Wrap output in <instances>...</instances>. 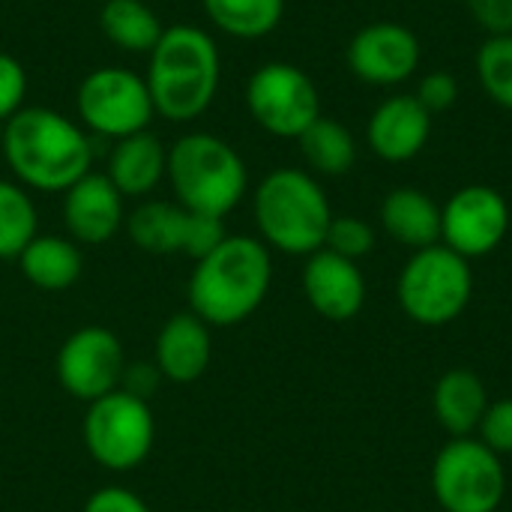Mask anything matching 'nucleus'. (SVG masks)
Masks as SVG:
<instances>
[{
  "mask_svg": "<svg viewBox=\"0 0 512 512\" xmlns=\"http://www.w3.org/2000/svg\"><path fill=\"white\" fill-rule=\"evenodd\" d=\"M420 99V105L429 111V114H438V111H447L456 105L459 99V81L453 72H444V69H435L429 75L420 78V87L414 93Z\"/></svg>",
  "mask_w": 512,
  "mask_h": 512,
  "instance_id": "31",
  "label": "nucleus"
},
{
  "mask_svg": "<svg viewBox=\"0 0 512 512\" xmlns=\"http://www.w3.org/2000/svg\"><path fill=\"white\" fill-rule=\"evenodd\" d=\"M81 441L96 465L114 474L141 468L156 444V417L150 402L114 390L87 405Z\"/></svg>",
  "mask_w": 512,
  "mask_h": 512,
  "instance_id": "7",
  "label": "nucleus"
},
{
  "mask_svg": "<svg viewBox=\"0 0 512 512\" xmlns=\"http://www.w3.org/2000/svg\"><path fill=\"white\" fill-rule=\"evenodd\" d=\"M474 294L471 261L444 243L417 249L399 273L396 297L402 312L423 327H444L456 321Z\"/></svg>",
  "mask_w": 512,
  "mask_h": 512,
  "instance_id": "6",
  "label": "nucleus"
},
{
  "mask_svg": "<svg viewBox=\"0 0 512 512\" xmlns=\"http://www.w3.org/2000/svg\"><path fill=\"white\" fill-rule=\"evenodd\" d=\"M153 363L171 384L201 381L213 363V327L189 309L171 315L156 333Z\"/></svg>",
  "mask_w": 512,
  "mask_h": 512,
  "instance_id": "18",
  "label": "nucleus"
},
{
  "mask_svg": "<svg viewBox=\"0 0 512 512\" xmlns=\"http://www.w3.org/2000/svg\"><path fill=\"white\" fill-rule=\"evenodd\" d=\"M324 249H330L348 261H360L375 249V231L360 216H333V222L327 228Z\"/></svg>",
  "mask_w": 512,
  "mask_h": 512,
  "instance_id": "28",
  "label": "nucleus"
},
{
  "mask_svg": "<svg viewBox=\"0 0 512 512\" xmlns=\"http://www.w3.org/2000/svg\"><path fill=\"white\" fill-rule=\"evenodd\" d=\"M432 135V114L420 105L417 96L399 93L384 99L366 126V141L372 153L384 162H411L423 153Z\"/></svg>",
  "mask_w": 512,
  "mask_h": 512,
  "instance_id": "17",
  "label": "nucleus"
},
{
  "mask_svg": "<svg viewBox=\"0 0 512 512\" xmlns=\"http://www.w3.org/2000/svg\"><path fill=\"white\" fill-rule=\"evenodd\" d=\"M129 240L147 255H186L192 261L204 258L225 240V219L201 216L177 201H141L126 213Z\"/></svg>",
  "mask_w": 512,
  "mask_h": 512,
  "instance_id": "11",
  "label": "nucleus"
},
{
  "mask_svg": "<svg viewBox=\"0 0 512 512\" xmlns=\"http://www.w3.org/2000/svg\"><path fill=\"white\" fill-rule=\"evenodd\" d=\"M63 228L78 246H105L126 225V198L105 177V171H87L63 192Z\"/></svg>",
  "mask_w": 512,
  "mask_h": 512,
  "instance_id": "15",
  "label": "nucleus"
},
{
  "mask_svg": "<svg viewBox=\"0 0 512 512\" xmlns=\"http://www.w3.org/2000/svg\"><path fill=\"white\" fill-rule=\"evenodd\" d=\"M507 231L510 207L492 186H465L441 207V243L468 261L495 252Z\"/></svg>",
  "mask_w": 512,
  "mask_h": 512,
  "instance_id": "13",
  "label": "nucleus"
},
{
  "mask_svg": "<svg viewBox=\"0 0 512 512\" xmlns=\"http://www.w3.org/2000/svg\"><path fill=\"white\" fill-rule=\"evenodd\" d=\"M144 81L156 117L192 123L210 111L222 81V54L216 39L195 24H168L147 54Z\"/></svg>",
  "mask_w": 512,
  "mask_h": 512,
  "instance_id": "3",
  "label": "nucleus"
},
{
  "mask_svg": "<svg viewBox=\"0 0 512 512\" xmlns=\"http://www.w3.org/2000/svg\"><path fill=\"white\" fill-rule=\"evenodd\" d=\"M381 225L396 243L411 246L414 252L441 243V207L414 186H399L384 198Z\"/></svg>",
  "mask_w": 512,
  "mask_h": 512,
  "instance_id": "22",
  "label": "nucleus"
},
{
  "mask_svg": "<svg viewBox=\"0 0 512 512\" xmlns=\"http://www.w3.org/2000/svg\"><path fill=\"white\" fill-rule=\"evenodd\" d=\"M162 372H159V366L153 363V360H135V363H126V369H123V381H120V390L123 393H129V396H135V399H144V402H150L156 393H159V387H162Z\"/></svg>",
  "mask_w": 512,
  "mask_h": 512,
  "instance_id": "32",
  "label": "nucleus"
},
{
  "mask_svg": "<svg viewBox=\"0 0 512 512\" xmlns=\"http://www.w3.org/2000/svg\"><path fill=\"white\" fill-rule=\"evenodd\" d=\"M246 108L264 132L297 141L321 117V96L300 66L270 60L249 75Z\"/></svg>",
  "mask_w": 512,
  "mask_h": 512,
  "instance_id": "10",
  "label": "nucleus"
},
{
  "mask_svg": "<svg viewBox=\"0 0 512 512\" xmlns=\"http://www.w3.org/2000/svg\"><path fill=\"white\" fill-rule=\"evenodd\" d=\"M27 99V69L18 57L0 51V126L24 108Z\"/></svg>",
  "mask_w": 512,
  "mask_h": 512,
  "instance_id": "29",
  "label": "nucleus"
},
{
  "mask_svg": "<svg viewBox=\"0 0 512 512\" xmlns=\"http://www.w3.org/2000/svg\"><path fill=\"white\" fill-rule=\"evenodd\" d=\"M489 408V393L480 375L471 369H450L438 378L432 393V411L444 432L453 438H471Z\"/></svg>",
  "mask_w": 512,
  "mask_h": 512,
  "instance_id": "21",
  "label": "nucleus"
},
{
  "mask_svg": "<svg viewBox=\"0 0 512 512\" xmlns=\"http://www.w3.org/2000/svg\"><path fill=\"white\" fill-rule=\"evenodd\" d=\"M15 261L21 276L48 294L72 288L84 273V252L66 234H36Z\"/></svg>",
  "mask_w": 512,
  "mask_h": 512,
  "instance_id": "20",
  "label": "nucleus"
},
{
  "mask_svg": "<svg viewBox=\"0 0 512 512\" xmlns=\"http://www.w3.org/2000/svg\"><path fill=\"white\" fill-rule=\"evenodd\" d=\"M432 492L447 512H495L507 492L501 456L480 438H453L435 456Z\"/></svg>",
  "mask_w": 512,
  "mask_h": 512,
  "instance_id": "9",
  "label": "nucleus"
},
{
  "mask_svg": "<svg viewBox=\"0 0 512 512\" xmlns=\"http://www.w3.org/2000/svg\"><path fill=\"white\" fill-rule=\"evenodd\" d=\"M420 39L414 30L396 21H372L363 30L354 33L348 42L345 60L348 69L375 87H393L408 81L420 69Z\"/></svg>",
  "mask_w": 512,
  "mask_h": 512,
  "instance_id": "14",
  "label": "nucleus"
},
{
  "mask_svg": "<svg viewBox=\"0 0 512 512\" xmlns=\"http://www.w3.org/2000/svg\"><path fill=\"white\" fill-rule=\"evenodd\" d=\"M75 111L78 123L90 135H102L111 141L150 129L156 117L144 75L123 66L90 69L78 84Z\"/></svg>",
  "mask_w": 512,
  "mask_h": 512,
  "instance_id": "8",
  "label": "nucleus"
},
{
  "mask_svg": "<svg viewBox=\"0 0 512 512\" xmlns=\"http://www.w3.org/2000/svg\"><path fill=\"white\" fill-rule=\"evenodd\" d=\"M480 441L498 453V456H510L512 453V399H498V402H489L483 420H480V429H477Z\"/></svg>",
  "mask_w": 512,
  "mask_h": 512,
  "instance_id": "30",
  "label": "nucleus"
},
{
  "mask_svg": "<svg viewBox=\"0 0 512 512\" xmlns=\"http://www.w3.org/2000/svg\"><path fill=\"white\" fill-rule=\"evenodd\" d=\"M207 21L231 39H264L285 15V0H201Z\"/></svg>",
  "mask_w": 512,
  "mask_h": 512,
  "instance_id": "24",
  "label": "nucleus"
},
{
  "mask_svg": "<svg viewBox=\"0 0 512 512\" xmlns=\"http://www.w3.org/2000/svg\"><path fill=\"white\" fill-rule=\"evenodd\" d=\"M126 351L114 330L108 327H78L69 333L57 351L54 372L72 399L90 405L114 390H120L123 369H126Z\"/></svg>",
  "mask_w": 512,
  "mask_h": 512,
  "instance_id": "12",
  "label": "nucleus"
},
{
  "mask_svg": "<svg viewBox=\"0 0 512 512\" xmlns=\"http://www.w3.org/2000/svg\"><path fill=\"white\" fill-rule=\"evenodd\" d=\"M477 78L492 102L512 111V33L486 36L477 51Z\"/></svg>",
  "mask_w": 512,
  "mask_h": 512,
  "instance_id": "27",
  "label": "nucleus"
},
{
  "mask_svg": "<svg viewBox=\"0 0 512 512\" xmlns=\"http://www.w3.org/2000/svg\"><path fill=\"white\" fill-rule=\"evenodd\" d=\"M39 234V216L30 192L15 180H0V261H15Z\"/></svg>",
  "mask_w": 512,
  "mask_h": 512,
  "instance_id": "26",
  "label": "nucleus"
},
{
  "mask_svg": "<svg viewBox=\"0 0 512 512\" xmlns=\"http://www.w3.org/2000/svg\"><path fill=\"white\" fill-rule=\"evenodd\" d=\"M12 180L33 192L63 195L87 171H93L90 132L45 105H24L3 123L0 141Z\"/></svg>",
  "mask_w": 512,
  "mask_h": 512,
  "instance_id": "1",
  "label": "nucleus"
},
{
  "mask_svg": "<svg viewBox=\"0 0 512 512\" xmlns=\"http://www.w3.org/2000/svg\"><path fill=\"white\" fill-rule=\"evenodd\" d=\"M273 285V255L249 234H225V240L195 261L186 285L189 312L210 327H237L252 318Z\"/></svg>",
  "mask_w": 512,
  "mask_h": 512,
  "instance_id": "2",
  "label": "nucleus"
},
{
  "mask_svg": "<svg viewBox=\"0 0 512 512\" xmlns=\"http://www.w3.org/2000/svg\"><path fill=\"white\" fill-rule=\"evenodd\" d=\"M168 174V147L150 129L126 135L111 144L105 177L123 198H147Z\"/></svg>",
  "mask_w": 512,
  "mask_h": 512,
  "instance_id": "19",
  "label": "nucleus"
},
{
  "mask_svg": "<svg viewBox=\"0 0 512 512\" xmlns=\"http://www.w3.org/2000/svg\"><path fill=\"white\" fill-rule=\"evenodd\" d=\"M81 512H153L150 504L144 498H138L135 492L123 489V486H105V489H96L84 510Z\"/></svg>",
  "mask_w": 512,
  "mask_h": 512,
  "instance_id": "34",
  "label": "nucleus"
},
{
  "mask_svg": "<svg viewBox=\"0 0 512 512\" xmlns=\"http://www.w3.org/2000/svg\"><path fill=\"white\" fill-rule=\"evenodd\" d=\"M303 294L321 318L351 321L366 303V279L357 261H348L330 249H318L306 258Z\"/></svg>",
  "mask_w": 512,
  "mask_h": 512,
  "instance_id": "16",
  "label": "nucleus"
},
{
  "mask_svg": "<svg viewBox=\"0 0 512 512\" xmlns=\"http://www.w3.org/2000/svg\"><path fill=\"white\" fill-rule=\"evenodd\" d=\"M252 216L258 240L267 249L285 255H303L324 249L333 210L321 183L300 168L270 171L252 195Z\"/></svg>",
  "mask_w": 512,
  "mask_h": 512,
  "instance_id": "4",
  "label": "nucleus"
},
{
  "mask_svg": "<svg viewBox=\"0 0 512 512\" xmlns=\"http://www.w3.org/2000/svg\"><path fill=\"white\" fill-rule=\"evenodd\" d=\"M99 30L117 51L147 57L165 33V24L144 0H105L99 9Z\"/></svg>",
  "mask_w": 512,
  "mask_h": 512,
  "instance_id": "23",
  "label": "nucleus"
},
{
  "mask_svg": "<svg viewBox=\"0 0 512 512\" xmlns=\"http://www.w3.org/2000/svg\"><path fill=\"white\" fill-rule=\"evenodd\" d=\"M174 201L192 213L225 219L249 189V171L231 141L213 132H186L168 147V174Z\"/></svg>",
  "mask_w": 512,
  "mask_h": 512,
  "instance_id": "5",
  "label": "nucleus"
},
{
  "mask_svg": "<svg viewBox=\"0 0 512 512\" xmlns=\"http://www.w3.org/2000/svg\"><path fill=\"white\" fill-rule=\"evenodd\" d=\"M297 144H300L306 165L324 177H342L357 162V141L348 132V126L324 114L297 138Z\"/></svg>",
  "mask_w": 512,
  "mask_h": 512,
  "instance_id": "25",
  "label": "nucleus"
},
{
  "mask_svg": "<svg viewBox=\"0 0 512 512\" xmlns=\"http://www.w3.org/2000/svg\"><path fill=\"white\" fill-rule=\"evenodd\" d=\"M474 21L486 36H510L512 33V0H465Z\"/></svg>",
  "mask_w": 512,
  "mask_h": 512,
  "instance_id": "33",
  "label": "nucleus"
}]
</instances>
